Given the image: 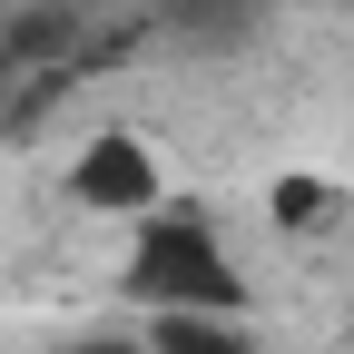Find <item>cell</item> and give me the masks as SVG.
I'll return each mask as SVG.
<instances>
[{"label":"cell","instance_id":"obj_2","mask_svg":"<svg viewBox=\"0 0 354 354\" xmlns=\"http://www.w3.org/2000/svg\"><path fill=\"white\" fill-rule=\"evenodd\" d=\"M69 197L88 216H158L167 207V167L138 128H99L79 158H69Z\"/></svg>","mask_w":354,"mask_h":354},{"label":"cell","instance_id":"obj_5","mask_svg":"<svg viewBox=\"0 0 354 354\" xmlns=\"http://www.w3.org/2000/svg\"><path fill=\"white\" fill-rule=\"evenodd\" d=\"M59 39H69V10H59V0H30V10H10V20H0V59H10V69H30V59H50Z\"/></svg>","mask_w":354,"mask_h":354},{"label":"cell","instance_id":"obj_7","mask_svg":"<svg viewBox=\"0 0 354 354\" xmlns=\"http://www.w3.org/2000/svg\"><path fill=\"white\" fill-rule=\"evenodd\" d=\"M69 354H148V335H118V325H99V335H79Z\"/></svg>","mask_w":354,"mask_h":354},{"label":"cell","instance_id":"obj_6","mask_svg":"<svg viewBox=\"0 0 354 354\" xmlns=\"http://www.w3.org/2000/svg\"><path fill=\"white\" fill-rule=\"evenodd\" d=\"M246 10H256V0H167V20H187V30H207V39H227Z\"/></svg>","mask_w":354,"mask_h":354},{"label":"cell","instance_id":"obj_3","mask_svg":"<svg viewBox=\"0 0 354 354\" xmlns=\"http://www.w3.org/2000/svg\"><path fill=\"white\" fill-rule=\"evenodd\" d=\"M266 216H276L286 236H335L344 216H354V187L325 177V167H286L276 187H266Z\"/></svg>","mask_w":354,"mask_h":354},{"label":"cell","instance_id":"obj_4","mask_svg":"<svg viewBox=\"0 0 354 354\" xmlns=\"http://www.w3.org/2000/svg\"><path fill=\"white\" fill-rule=\"evenodd\" d=\"M148 354H266V344H256L246 315H158Z\"/></svg>","mask_w":354,"mask_h":354},{"label":"cell","instance_id":"obj_1","mask_svg":"<svg viewBox=\"0 0 354 354\" xmlns=\"http://www.w3.org/2000/svg\"><path fill=\"white\" fill-rule=\"evenodd\" d=\"M118 286H128V305H138L148 325H158V315H246V266L227 256L216 216H197V207L138 216Z\"/></svg>","mask_w":354,"mask_h":354}]
</instances>
